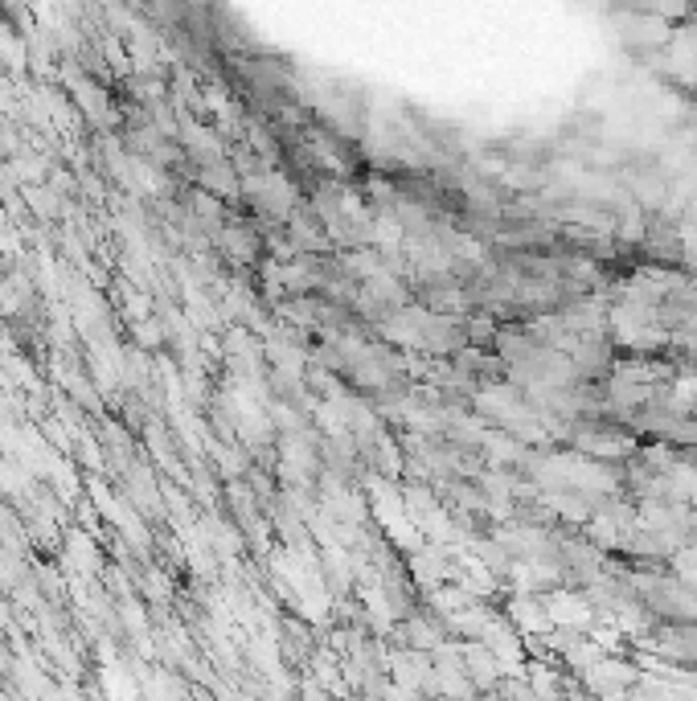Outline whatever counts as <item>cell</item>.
<instances>
[{"mask_svg":"<svg viewBox=\"0 0 697 701\" xmlns=\"http://www.w3.org/2000/svg\"><path fill=\"white\" fill-rule=\"evenodd\" d=\"M103 686H108L111 701H132V698H136V689H132V681H127L124 672H120V677H115V669H108V672H103Z\"/></svg>","mask_w":697,"mask_h":701,"instance_id":"1","label":"cell"}]
</instances>
